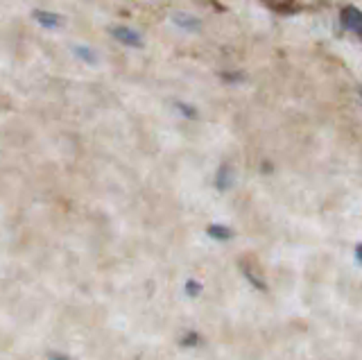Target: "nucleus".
Wrapping results in <instances>:
<instances>
[{
  "mask_svg": "<svg viewBox=\"0 0 362 360\" xmlns=\"http://www.w3.org/2000/svg\"><path fill=\"white\" fill-rule=\"evenodd\" d=\"M109 32H111V37L116 39L120 46H124V48H134V50L145 48L143 35L136 28H132V25H113Z\"/></svg>",
  "mask_w": 362,
  "mask_h": 360,
  "instance_id": "obj_1",
  "label": "nucleus"
},
{
  "mask_svg": "<svg viewBox=\"0 0 362 360\" xmlns=\"http://www.w3.org/2000/svg\"><path fill=\"white\" fill-rule=\"evenodd\" d=\"M339 23H342V28L349 32V35H354L356 39L362 41V9L360 7L344 5L339 9Z\"/></svg>",
  "mask_w": 362,
  "mask_h": 360,
  "instance_id": "obj_2",
  "label": "nucleus"
},
{
  "mask_svg": "<svg viewBox=\"0 0 362 360\" xmlns=\"http://www.w3.org/2000/svg\"><path fill=\"white\" fill-rule=\"evenodd\" d=\"M170 23H173L177 30L186 32V35H199L202 28H204V21L197 14L184 12V9H179V12L170 14Z\"/></svg>",
  "mask_w": 362,
  "mask_h": 360,
  "instance_id": "obj_3",
  "label": "nucleus"
},
{
  "mask_svg": "<svg viewBox=\"0 0 362 360\" xmlns=\"http://www.w3.org/2000/svg\"><path fill=\"white\" fill-rule=\"evenodd\" d=\"M235 186V170L231 163H222L215 173V190L218 193H229V190Z\"/></svg>",
  "mask_w": 362,
  "mask_h": 360,
  "instance_id": "obj_4",
  "label": "nucleus"
},
{
  "mask_svg": "<svg viewBox=\"0 0 362 360\" xmlns=\"http://www.w3.org/2000/svg\"><path fill=\"white\" fill-rule=\"evenodd\" d=\"M32 16L43 30H57L64 25V16L57 12H48V9H34Z\"/></svg>",
  "mask_w": 362,
  "mask_h": 360,
  "instance_id": "obj_5",
  "label": "nucleus"
},
{
  "mask_svg": "<svg viewBox=\"0 0 362 360\" xmlns=\"http://www.w3.org/2000/svg\"><path fill=\"white\" fill-rule=\"evenodd\" d=\"M206 233H209V238H213L215 243H229L233 238V229L226 227V224H220V222L209 224Z\"/></svg>",
  "mask_w": 362,
  "mask_h": 360,
  "instance_id": "obj_6",
  "label": "nucleus"
},
{
  "mask_svg": "<svg viewBox=\"0 0 362 360\" xmlns=\"http://www.w3.org/2000/svg\"><path fill=\"white\" fill-rule=\"evenodd\" d=\"M73 54L79 59V62H84L88 66H95L98 59H100V54L98 50H93L90 46H86V43H77V46H73Z\"/></svg>",
  "mask_w": 362,
  "mask_h": 360,
  "instance_id": "obj_7",
  "label": "nucleus"
},
{
  "mask_svg": "<svg viewBox=\"0 0 362 360\" xmlns=\"http://www.w3.org/2000/svg\"><path fill=\"white\" fill-rule=\"evenodd\" d=\"M175 109L179 111V116H184L188 120H195L197 118V107H192L190 103H184V100H175Z\"/></svg>",
  "mask_w": 362,
  "mask_h": 360,
  "instance_id": "obj_8",
  "label": "nucleus"
},
{
  "mask_svg": "<svg viewBox=\"0 0 362 360\" xmlns=\"http://www.w3.org/2000/svg\"><path fill=\"white\" fill-rule=\"evenodd\" d=\"M188 292L192 297L197 295V292H202V286H197V281H188Z\"/></svg>",
  "mask_w": 362,
  "mask_h": 360,
  "instance_id": "obj_9",
  "label": "nucleus"
},
{
  "mask_svg": "<svg viewBox=\"0 0 362 360\" xmlns=\"http://www.w3.org/2000/svg\"><path fill=\"white\" fill-rule=\"evenodd\" d=\"M354 258H356V263H358V265H362V243H358V245H356Z\"/></svg>",
  "mask_w": 362,
  "mask_h": 360,
  "instance_id": "obj_10",
  "label": "nucleus"
},
{
  "mask_svg": "<svg viewBox=\"0 0 362 360\" xmlns=\"http://www.w3.org/2000/svg\"><path fill=\"white\" fill-rule=\"evenodd\" d=\"M360 100H362V88H360Z\"/></svg>",
  "mask_w": 362,
  "mask_h": 360,
  "instance_id": "obj_11",
  "label": "nucleus"
}]
</instances>
